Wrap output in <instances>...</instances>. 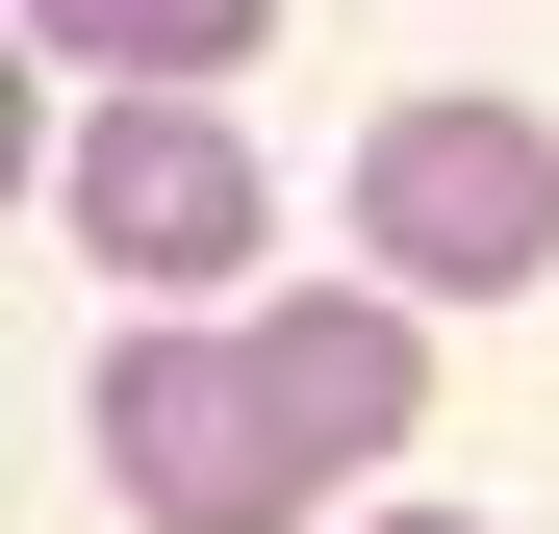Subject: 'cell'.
Listing matches in <instances>:
<instances>
[{
  "label": "cell",
  "instance_id": "cell-1",
  "mask_svg": "<svg viewBox=\"0 0 559 534\" xmlns=\"http://www.w3.org/2000/svg\"><path fill=\"white\" fill-rule=\"evenodd\" d=\"M432 432V356H407V281H356V306H153L103 331V509L128 534H306L331 484H382Z\"/></svg>",
  "mask_w": 559,
  "mask_h": 534
},
{
  "label": "cell",
  "instance_id": "cell-5",
  "mask_svg": "<svg viewBox=\"0 0 559 534\" xmlns=\"http://www.w3.org/2000/svg\"><path fill=\"white\" fill-rule=\"evenodd\" d=\"M382 534H484V509H382Z\"/></svg>",
  "mask_w": 559,
  "mask_h": 534
},
{
  "label": "cell",
  "instance_id": "cell-3",
  "mask_svg": "<svg viewBox=\"0 0 559 534\" xmlns=\"http://www.w3.org/2000/svg\"><path fill=\"white\" fill-rule=\"evenodd\" d=\"M356 229H382L407 306H509V281H559V128L534 103H382L356 128Z\"/></svg>",
  "mask_w": 559,
  "mask_h": 534
},
{
  "label": "cell",
  "instance_id": "cell-4",
  "mask_svg": "<svg viewBox=\"0 0 559 534\" xmlns=\"http://www.w3.org/2000/svg\"><path fill=\"white\" fill-rule=\"evenodd\" d=\"M26 51L76 76V103H229V76L280 51V0H26Z\"/></svg>",
  "mask_w": 559,
  "mask_h": 534
},
{
  "label": "cell",
  "instance_id": "cell-2",
  "mask_svg": "<svg viewBox=\"0 0 559 534\" xmlns=\"http://www.w3.org/2000/svg\"><path fill=\"white\" fill-rule=\"evenodd\" d=\"M51 229L103 254L128 306H229V281H254V229H280V178H254V128H229V103H76Z\"/></svg>",
  "mask_w": 559,
  "mask_h": 534
}]
</instances>
